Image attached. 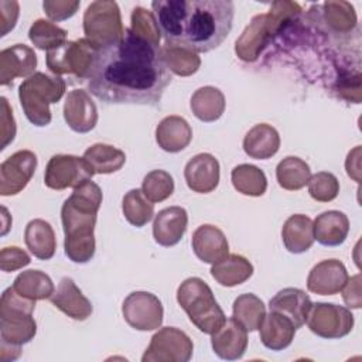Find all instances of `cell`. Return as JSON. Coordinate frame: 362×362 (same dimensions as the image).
I'll return each instance as SVG.
<instances>
[{
	"instance_id": "cell-1",
	"label": "cell",
	"mask_w": 362,
	"mask_h": 362,
	"mask_svg": "<svg viewBox=\"0 0 362 362\" xmlns=\"http://www.w3.org/2000/svg\"><path fill=\"white\" fill-rule=\"evenodd\" d=\"M171 82L160 47L124 28L120 40L100 47L88 76V89L107 105L160 106Z\"/></svg>"
},
{
	"instance_id": "cell-2",
	"label": "cell",
	"mask_w": 362,
	"mask_h": 362,
	"mask_svg": "<svg viewBox=\"0 0 362 362\" xmlns=\"http://www.w3.org/2000/svg\"><path fill=\"white\" fill-rule=\"evenodd\" d=\"M151 8L165 44L194 52L219 47L229 35L235 16L230 0H154Z\"/></svg>"
},
{
	"instance_id": "cell-3",
	"label": "cell",
	"mask_w": 362,
	"mask_h": 362,
	"mask_svg": "<svg viewBox=\"0 0 362 362\" xmlns=\"http://www.w3.org/2000/svg\"><path fill=\"white\" fill-rule=\"evenodd\" d=\"M102 189L93 181L74 188L61 208V221L65 233L64 249L74 263H88L95 255V223L102 204Z\"/></svg>"
},
{
	"instance_id": "cell-4",
	"label": "cell",
	"mask_w": 362,
	"mask_h": 362,
	"mask_svg": "<svg viewBox=\"0 0 362 362\" xmlns=\"http://www.w3.org/2000/svg\"><path fill=\"white\" fill-rule=\"evenodd\" d=\"M301 8L293 1H274L264 14H257L236 40L235 52L246 62H253L269 44L274 34H279L290 21L296 20Z\"/></svg>"
},
{
	"instance_id": "cell-5",
	"label": "cell",
	"mask_w": 362,
	"mask_h": 362,
	"mask_svg": "<svg viewBox=\"0 0 362 362\" xmlns=\"http://www.w3.org/2000/svg\"><path fill=\"white\" fill-rule=\"evenodd\" d=\"M177 301L189 321L204 334L212 335L226 321L211 287L199 277H188L180 284Z\"/></svg>"
},
{
	"instance_id": "cell-6",
	"label": "cell",
	"mask_w": 362,
	"mask_h": 362,
	"mask_svg": "<svg viewBox=\"0 0 362 362\" xmlns=\"http://www.w3.org/2000/svg\"><path fill=\"white\" fill-rule=\"evenodd\" d=\"M66 83L61 76L34 72L18 86V99L30 123L44 127L51 123L49 105L57 103L65 92Z\"/></svg>"
},
{
	"instance_id": "cell-7",
	"label": "cell",
	"mask_w": 362,
	"mask_h": 362,
	"mask_svg": "<svg viewBox=\"0 0 362 362\" xmlns=\"http://www.w3.org/2000/svg\"><path fill=\"white\" fill-rule=\"evenodd\" d=\"M35 301L20 296L13 287L3 291L0 300V338L3 344L21 346L28 344L35 332L37 324L33 318Z\"/></svg>"
},
{
	"instance_id": "cell-8",
	"label": "cell",
	"mask_w": 362,
	"mask_h": 362,
	"mask_svg": "<svg viewBox=\"0 0 362 362\" xmlns=\"http://www.w3.org/2000/svg\"><path fill=\"white\" fill-rule=\"evenodd\" d=\"M99 48L88 38L65 41L57 48L47 51L45 62L48 69L57 76L74 75L79 81L88 79Z\"/></svg>"
},
{
	"instance_id": "cell-9",
	"label": "cell",
	"mask_w": 362,
	"mask_h": 362,
	"mask_svg": "<svg viewBox=\"0 0 362 362\" xmlns=\"http://www.w3.org/2000/svg\"><path fill=\"white\" fill-rule=\"evenodd\" d=\"M83 33L98 47L120 40L124 28L117 3L109 0L90 3L83 13Z\"/></svg>"
},
{
	"instance_id": "cell-10",
	"label": "cell",
	"mask_w": 362,
	"mask_h": 362,
	"mask_svg": "<svg viewBox=\"0 0 362 362\" xmlns=\"http://www.w3.org/2000/svg\"><path fill=\"white\" fill-rule=\"evenodd\" d=\"M93 175V168L83 157L55 154L45 167L44 184L51 189L61 191L65 188H76L89 181Z\"/></svg>"
},
{
	"instance_id": "cell-11",
	"label": "cell",
	"mask_w": 362,
	"mask_h": 362,
	"mask_svg": "<svg viewBox=\"0 0 362 362\" xmlns=\"http://www.w3.org/2000/svg\"><path fill=\"white\" fill-rule=\"evenodd\" d=\"M194 345L191 338L175 327L158 329L150 341L143 362H188L192 356Z\"/></svg>"
},
{
	"instance_id": "cell-12",
	"label": "cell",
	"mask_w": 362,
	"mask_h": 362,
	"mask_svg": "<svg viewBox=\"0 0 362 362\" xmlns=\"http://www.w3.org/2000/svg\"><path fill=\"white\" fill-rule=\"evenodd\" d=\"M305 322L315 335L337 339L352 331L354 315L346 307L332 303H315L311 305Z\"/></svg>"
},
{
	"instance_id": "cell-13",
	"label": "cell",
	"mask_w": 362,
	"mask_h": 362,
	"mask_svg": "<svg viewBox=\"0 0 362 362\" xmlns=\"http://www.w3.org/2000/svg\"><path fill=\"white\" fill-rule=\"evenodd\" d=\"M124 321L134 329L153 331L163 324V304L157 296L148 291L130 293L122 305Z\"/></svg>"
},
{
	"instance_id": "cell-14",
	"label": "cell",
	"mask_w": 362,
	"mask_h": 362,
	"mask_svg": "<svg viewBox=\"0 0 362 362\" xmlns=\"http://www.w3.org/2000/svg\"><path fill=\"white\" fill-rule=\"evenodd\" d=\"M37 168V156L30 150H20L0 165V194L3 197L21 192Z\"/></svg>"
},
{
	"instance_id": "cell-15",
	"label": "cell",
	"mask_w": 362,
	"mask_h": 362,
	"mask_svg": "<svg viewBox=\"0 0 362 362\" xmlns=\"http://www.w3.org/2000/svg\"><path fill=\"white\" fill-rule=\"evenodd\" d=\"M349 276L342 262L337 259H327L317 263L308 273V291L320 296H334L339 293Z\"/></svg>"
},
{
	"instance_id": "cell-16",
	"label": "cell",
	"mask_w": 362,
	"mask_h": 362,
	"mask_svg": "<svg viewBox=\"0 0 362 362\" xmlns=\"http://www.w3.org/2000/svg\"><path fill=\"white\" fill-rule=\"evenodd\" d=\"M64 119L76 133H88L95 129L98 123V109L86 90L74 89L66 95Z\"/></svg>"
},
{
	"instance_id": "cell-17",
	"label": "cell",
	"mask_w": 362,
	"mask_h": 362,
	"mask_svg": "<svg viewBox=\"0 0 362 362\" xmlns=\"http://www.w3.org/2000/svg\"><path fill=\"white\" fill-rule=\"evenodd\" d=\"M37 66V55L33 48L16 44L0 52V83L7 86L16 78H28Z\"/></svg>"
},
{
	"instance_id": "cell-18",
	"label": "cell",
	"mask_w": 362,
	"mask_h": 362,
	"mask_svg": "<svg viewBox=\"0 0 362 362\" xmlns=\"http://www.w3.org/2000/svg\"><path fill=\"white\" fill-rule=\"evenodd\" d=\"M184 178L194 192L208 194L219 184V163L212 154H197L187 163Z\"/></svg>"
},
{
	"instance_id": "cell-19",
	"label": "cell",
	"mask_w": 362,
	"mask_h": 362,
	"mask_svg": "<svg viewBox=\"0 0 362 362\" xmlns=\"http://www.w3.org/2000/svg\"><path fill=\"white\" fill-rule=\"evenodd\" d=\"M214 352L225 361L240 359L247 348V331L232 317L212 334Z\"/></svg>"
},
{
	"instance_id": "cell-20",
	"label": "cell",
	"mask_w": 362,
	"mask_h": 362,
	"mask_svg": "<svg viewBox=\"0 0 362 362\" xmlns=\"http://www.w3.org/2000/svg\"><path fill=\"white\" fill-rule=\"evenodd\" d=\"M313 303L308 294L300 288L287 287L280 290L269 301V308L273 313L281 314L291 321L294 328H301L305 321Z\"/></svg>"
},
{
	"instance_id": "cell-21",
	"label": "cell",
	"mask_w": 362,
	"mask_h": 362,
	"mask_svg": "<svg viewBox=\"0 0 362 362\" xmlns=\"http://www.w3.org/2000/svg\"><path fill=\"white\" fill-rule=\"evenodd\" d=\"M188 226L187 211L181 206H170L161 209L153 222V236L154 240L164 246L170 247L177 245Z\"/></svg>"
},
{
	"instance_id": "cell-22",
	"label": "cell",
	"mask_w": 362,
	"mask_h": 362,
	"mask_svg": "<svg viewBox=\"0 0 362 362\" xmlns=\"http://www.w3.org/2000/svg\"><path fill=\"white\" fill-rule=\"evenodd\" d=\"M195 256L204 263H216L229 255V245L223 232L214 225L198 226L191 239Z\"/></svg>"
},
{
	"instance_id": "cell-23",
	"label": "cell",
	"mask_w": 362,
	"mask_h": 362,
	"mask_svg": "<svg viewBox=\"0 0 362 362\" xmlns=\"http://www.w3.org/2000/svg\"><path fill=\"white\" fill-rule=\"evenodd\" d=\"M51 303L72 320L83 321L90 317L92 303L82 294L71 277H62L57 291L49 297Z\"/></svg>"
},
{
	"instance_id": "cell-24",
	"label": "cell",
	"mask_w": 362,
	"mask_h": 362,
	"mask_svg": "<svg viewBox=\"0 0 362 362\" xmlns=\"http://www.w3.org/2000/svg\"><path fill=\"white\" fill-rule=\"evenodd\" d=\"M314 240L324 246H339L349 232V219L341 211H325L313 222Z\"/></svg>"
},
{
	"instance_id": "cell-25",
	"label": "cell",
	"mask_w": 362,
	"mask_h": 362,
	"mask_svg": "<svg viewBox=\"0 0 362 362\" xmlns=\"http://www.w3.org/2000/svg\"><path fill=\"white\" fill-rule=\"evenodd\" d=\"M158 147L167 153L184 150L192 140V129L181 116H167L156 127Z\"/></svg>"
},
{
	"instance_id": "cell-26",
	"label": "cell",
	"mask_w": 362,
	"mask_h": 362,
	"mask_svg": "<svg viewBox=\"0 0 362 362\" xmlns=\"http://www.w3.org/2000/svg\"><path fill=\"white\" fill-rule=\"evenodd\" d=\"M280 147V136L277 130L267 124L259 123L253 126L243 139V150L250 158L267 160L273 157Z\"/></svg>"
},
{
	"instance_id": "cell-27",
	"label": "cell",
	"mask_w": 362,
	"mask_h": 362,
	"mask_svg": "<svg viewBox=\"0 0 362 362\" xmlns=\"http://www.w3.org/2000/svg\"><path fill=\"white\" fill-rule=\"evenodd\" d=\"M262 344L272 351L286 349L294 339L296 328L288 318L270 311L259 327Z\"/></svg>"
},
{
	"instance_id": "cell-28",
	"label": "cell",
	"mask_w": 362,
	"mask_h": 362,
	"mask_svg": "<svg viewBox=\"0 0 362 362\" xmlns=\"http://www.w3.org/2000/svg\"><path fill=\"white\" fill-rule=\"evenodd\" d=\"M281 239L290 253L300 255L307 252L314 243L313 221L303 214L291 215L283 225Z\"/></svg>"
},
{
	"instance_id": "cell-29",
	"label": "cell",
	"mask_w": 362,
	"mask_h": 362,
	"mask_svg": "<svg viewBox=\"0 0 362 362\" xmlns=\"http://www.w3.org/2000/svg\"><path fill=\"white\" fill-rule=\"evenodd\" d=\"M27 249L40 260H49L55 255L57 239L52 226L44 219H33L24 230Z\"/></svg>"
},
{
	"instance_id": "cell-30",
	"label": "cell",
	"mask_w": 362,
	"mask_h": 362,
	"mask_svg": "<svg viewBox=\"0 0 362 362\" xmlns=\"http://www.w3.org/2000/svg\"><path fill=\"white\" fill-rule=\"evenodd\" d=\"M212 277L225 287H233L245 283L253 274L252 263L240 255H226L211 267Z\"/></svg>"
},
{
	"instance_id": "cell-31",
	"label": "cell",
	"mask_w": 362,
	"mask_h": 362,
	"mask_svg": "<svg viewBox=\"0 0 362 362\" xmlns=\"http://www.w3.org/2000/svg\"><path fill=\"white\" fill-rule=\"evenodd\" d=\"M191 110L197 119L205 123L218 120L225 112V96L214 86H202L191 96Z\"/></svg>"
},
{
	"instance_id": "cell-32",
	"label": "cell",
	"mask_w": 362,
	"mask_h": 362,
	"mask_svg": "<svg viewBox=\"0 0 362 362\" xmlns=\"http://www.w3.org/2000/svg\"><path fill=\"white\" fill-rule=\"evenodd\" d=\"M20 296L37 301L49 298L55 288L51 277L41 270H25L21 272L11 286Z\"/></svg>"
},
{
	"instance_id": "cell-33",
	"label": "cell",
	"mask_w": 362,
	"mask_h": 362,
	"mask_svg": "<svg viewBox=\"0 0 362 362\" xmlns=\"http://www.w3.org/2000/svg\"><path fill=\"white\" fill-rule=\"evenodd\" d=\"M83 158L90 164L95 174H112L119 171L126 163V154L103 143H96L85 150Z\"/></svg>"
},
{
	"instance_id": "cell-34",
	"label": "cell",
	"mask_w": 362,
	"mask_h": 362,
	"mask_svg": "<svg viewBox=\"0 0 362 362\" xmlns=\"http://www.w3.org/2000/svg\"><path fill=\"white\" fill-rule=\"evenodd\" d=\"M321 13L322 23L334 34H349L356 27V13L348 1H325Z\"/></svg>"
},
{
	"instance_id": "cell-35",
	"label": "cell",
	"mask_w": 362,
	"mask_h": 362,
	"mask_svg": "<svg viewBox=\"0 0 362 362\" xmlns=\"http://www.w3.org/2000/svg\"><path fill=\"white\" fill-rule=\"evenodd\" d=\"M232 317L249 332L259 329L263 318L266 317V307L263 301L252 294H240L233 301L232 307Z\"/></svg>"
},
{
	"instance_id": "cell-36",
	"label": "cell",
	"mask_w": 362,
	"mask_h": 362,
	"mask_svg": "<svg viewBox=\"0 0 362 362\" xmlns=\"http://www.w3.org/2000/svg\"><path fill=\"white\" fill-rule=\"evenodd\" d=\"M276 178L281 188L287 191H297L308 184L311 178V170L308 164L300 157L288 156L277 164Z\"/></svg>"
},
{
	"instance_id": "cell-37",
	"label": "cell",
	"mask_w": 362,
	"mask_h": 362,
	"mask_svg": "<svg viewBox=\"0 0 362 362\" xmlns=\"http://www.w3.org/2000/svg\"><path fill=\"white\" fill-rule=\"evenodd\" d=\"M160 54L168 71L180 76H189L201 66L198 54L182 47L164 44L160 47Z\"/></svg>"
},
{
	"instance_id": "cell-38",
	"label": "cell",
	"mask_w": 362,
	"mask_h": 362,
	"mask_svg": "<svg viewBox=\"0 0 362 362\" xmlns=\"http://www.w3.org/2000/svg\"><path fill=\"white\" fill-rule=\"evenodd\" d=\"M230 180L238 192L249 197H260L267 188L264 173L252 164L236 165L230 173Z\"/></svg>"
},
{
	"instance_id": "cell-39",
	"label": "cell",
	"mask_w": 362,
	"mask_h": 362,
	"mask_svg": "<svg viewBox=\"0 0 362 362\" xmlns=\"http://www.w3.org/2000/svg\"><path fill=\"white\" fill-rule=\"evenodd\" d=\"M122 211L129 223L141 228L153 219L154 204L146 198L141 189L133 188L124 194Z\"/></svg>"
},
{
	"instance_id": "cell-40",
	"label": "cell",
	"mask_w": 362,
	"mask_h": 362,
	"mask_svg": "<svg viewBox=\"0 0 362 362\" xmlns=\"http://www.w3.org/2000/svg\"><path fill=\"white\" fill-rule=\"evenodd\" d=\"M28 38L38 49L49 51L65 42L66 31L48 20L38 18L30 27Z\"/></svg>"
},
{
	"instance_id": "cell-41",
	"label": "cell",
	"mask_w": 362,
	"mask_h": 362,
	"mask_svg": "<svg viewBox=\"0 0 362 362\" xmlns=\"http://www.w3.org/2000/svg\"><path fill=\"white\" fill-rule=\"evenodd\" d=\"M141 191L153 204L165 201L174 192V180L164 170H153L144 177Z\"/></svg>"
},
{
	"instance_id": "cell-42",
	"label": "cell",
	"mask_w": 362,
	"mask_h": 362,
	"mask_svg": "<svg viewBox=\"0 0 362 362\" xmlns=\"http://www.w3.org/2000/svg\"><path fill=\"white\" fill-rule=\"evenodd\" d=\"M130 30L134 35L140 37L141 40L150 42L154 47H160L161 33L153 11H148L144 7L133 8Z\"/></svg>"
},
{
	"instance_id": "cell-43",
	"label": "cell",
	"mask_w": 362,
	"mask_h": 362,
	"mask_svg": "<svg viewBox=\"0 0 362 362\" xmlns=\"http://www.w3.org/2000/svg\"><path fill=\"white\" fill-rule=\"evenodd\" d=\"M308 192L311 198L318 202H329L335 199L339 192V181L332 173L320 171L310 178Z\"/></svg>"
},
{
	"instance_id": "cell-44",
	"label": "cell",
	"mask_w": 362,
	"mask_h": 362,
	"mask_svg": "<svg viewBox=\"0 0 362 362\" xmlns=\"http://www.w3.org/2000/svg\"><path fill=\"white\" fill-rule=\"evenodd\" d=\"M81 3L74 0H47L42 3L44 11L52 21H64L71 18L79 8Z\"/></svg>"
},
{
	"instance_id": "cell-45",
	"label": "cell",
	"mask_w": 362,
	"mask_h": 362,
	"mask_svg": "<svg viewBox=\"0 0 362 362\" xmlns=\"http://www.w3.org/2000/svg\"><path fill=\"white\" fill-rule=\"evenodd\" d=\"M30 262L31 259L28 253L17 246H7L0 252V269L6 273L23 269L24 266L30 264Z\"/></svg>"
},
{
	"instance_id": "cell-46",
	"label": "cell",
	"mask_w": 362,
	"mask_h": 362,
	"mask_svg": "<svg viewBox=\"0 0 362 362\" xmlns=\"http://www.w3.org/2000/svg\"><path fill=\"white\" fill-rule=\"evenodd\" d=\"M0 137H1V150L6 148L16 136V122L13 117V110L7 99L1 98V116H0Z\"/></svg>"
},
{
	"instance_id": "cell-47",
	"label": "cell",
	"mask_w": 362,
	"mask_h": 362,
	"mask_svg": "<svg viewBox=\"0 0 362 362\" xmlns=\"http://www.w3.org/2000/svg\"><path fill=\"white\" fill-rule=\"evenodd\" d=\"M18 13H20V6L17 1H0L1 35H6L10 30L16 27Z\"/></svg>"
},
{
	"instance_id": "cell-48",
	"label": "cell",
	"mask_w": 362,
	"mask_h": 362,
	"mask_svg": "<svg viewBox=\"0 0 362 362\" xmlns=\"http://www.w3.org/2000/svg\"><path fill=\"white\" fill-rule=\"evenodd\" d=\"M342 291V298L349 308H361L362 296H361V276L356 274L345 283Z\"/></svg>"
},
{
	"instance_id": "cell-49",
	"label": "cell",
	"mask_w": 362,
	"mask_h": 362,
	"mask_svg": "<svg viewBox=\"0 0 362 362\" xmlns=\"http://www.w3.org/2000/svg\"><path fill=\"white\" fill-rule=\"evenodd\" d=\"M361 146H356L352 151H349L348 158L345 161V167H346V173L349 177H352L355 181L361 180Z\"/></svg>"
}]
</instances>
